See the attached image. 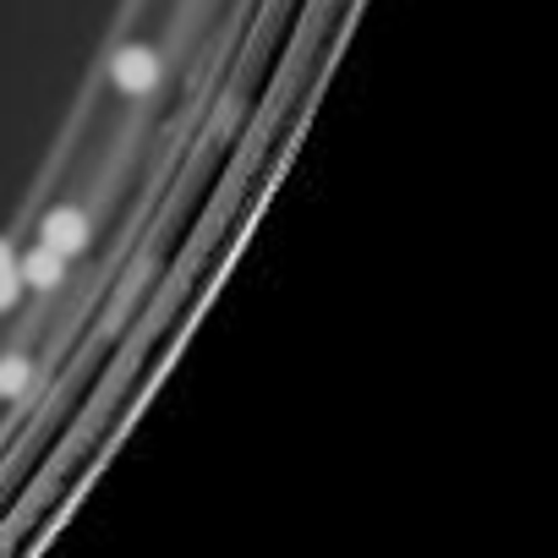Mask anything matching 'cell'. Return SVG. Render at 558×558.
<instances>
[{"mask_svg":"<svg viewBox=\"0 0 558 558\" xmlns=\"http://www.w3.org/2000/svg\"><path fill=\"white\" fill-rule=\"evenodd\" d=\"M83 241H88V219H83L77 208H56V214H45V246H50V252L72 257Z\"/></svg>","mask_w":558,"mask_h":558,"instance_id":"obj_2","label":"cell"},{"mask_svg":"<svg viewBox=\"0 0 558 558\" xmlns=\"http://www.w3.org/2000/svg\"><path fill=\"white\" fill-rule=\"evenodd\" d=\"M110 77H116V88H126V94H148V88L159 83V56L143 50V45H132V50L116 56Z\"/></svg>","mask_w":558,"mask_h":558,"instance_id":"obj_1","label":"cell"},{"mask_svg":"<svg viewBox=\"0 0 558 558\" xmlns=\"http://www.w3.org/2000/svg\"><path fill=\"white\" fill-rule=\"evenodd\" d=\"M61 268H66V257L50 252V246H34V252L17 257V279H23V286H34V291H50L56 279H61Z\"/></svg>","mask_w":558,"mask_h":558,"instance_id":"obj_3","label":"cell"},{"mask_svg":"<svg viewBox=\"0 0 558 558\" xmlns=\"http://www.w3.org/2000/svg\"><path fill=\"white\" fill-rule=\"evenodd\" d=\"M34 384V367L28 362H0V395H23Z\"/></svg>","mask_w":558,"mask_h":558,"instance_id":"obj_5","label":"cell"},{"mask_svg":"<svg viewBox=\"0 0 558 558\" xmlns=\"http://www.w3.org/2000/svg\"><path fill=\"white\" fill-rule=\"evenodd\" d=\"M17 291H23V279H17V252L0 241V313L17 302Z\"/></svg>","mask_w":558,"mask_h":558,"instance_id":"obj_4","label":"cell"}]
</instances>
